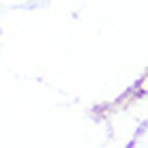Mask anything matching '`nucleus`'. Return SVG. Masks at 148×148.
<instances>
[]
</instances>
